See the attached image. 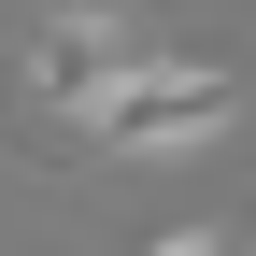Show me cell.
<instances>
[{
  "label": "cell",
  "instance_id": "obj_1",
  "mask_svg": "<svg viewBox=\"0 0 256 256\" xmlns=\"http://www.w3.org/2000/svg\"><path fill=\"white\" fill-rule=\"evenodd\" d=\"M228 114H242V86L214 72V57H142L128 86H100V100L72 114V142L86 156H200Z\"/></svg>",
  "mask_w": 256,
  "mask_h": 256
},
{
  "label": "cell",
  "instance_id": "obj_2",
  "mask_svg": "<svg viewBox=\"0 0 256 256\" xmlns=\"http://www.w3.org/2000/svg\"><path fill=\"white\" fill-rule=\"evenodd\" d=\"M142 256H242V242H228V228H156Z\"/></svg>",
  "mask_w": 256,
  "mask_h": 256
},
{
  "label": "cell",
  "instance_id": "obj_3",
  "mask_svg": "<svg viewBox=\"0 0 256 256\" xmlns=\"http://www.w3.org/2000/svg\"><path fill=\"white\" fill-rule=\"evenodd\" d=\"M242 256H256V242H242Z\"/></svg>",
  "mask_w": 256,
  "mask_h": 256
}]
</instances>
